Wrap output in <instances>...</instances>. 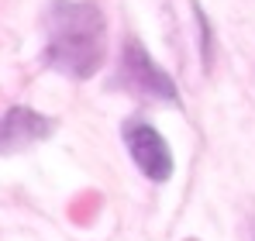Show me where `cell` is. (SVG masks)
Listing matches in <instances>:
<instances>
[{
	"label": "cell",
	"mask_w": 255,
	"mask_h": 241,
	"mask_svg": "<svg viewBox=\"0 0 255 241\" xmlns=\"http://www.w3.org/2000/svg\"><path fill=\"white\" fill-rule=\"evenodd\" d=\"M111 86L125 90L128 97L148 100V104H179V90H176L172 76L148 55V48L134 35L125 38L121 62H118V73H114Z\"/></svg>",
	"instance_id": "7a4b0ae2"
},
{
	"label": "cell",
	"mask_w": 255,
	"mask_h": 241,
	"mask_svg": "<svg viewBox=\"0 0 255 241\" xmlns=\"http://www.w3.org/2000/svg\"><path fill=\"white\" fill-rule=\"evenodd\" d=\"M107 59V17L93 0H52L45 10V66L90 80Z\"/></svg>",
	"instance_id": "6da1fadb"
},
{
	"label": "cell",
	"mask_w": 255,
	"mask_h": 241,
	"mask_svg": "<svg viewBox=\"0 0 255 241\" xmlns=\"http://www.w3.org/2000/svg\"><path fill=\"white\" fill-rule=\"evenodd\" d=\"M52 131H55L52 118H45L31 107H10L7 114H0V155L24 152V148L45 141Z\"/></svg>",
	"instance_id": "277c9868"
},
{
	"label": "cell",
	"mask_w": 255,
	"mask_h": 241,
	"mask_svg": "<svg viewBox=\"0 0 255 241\" xmlns=\"http://www.w3.org/2000/svg\"><path fill=\"white\" fill-rule=\"evenodd\" d=\"M121 138H125L128 145V155L131 162L141 169V176L145 179H152V183H166L172 176V152H169V141L148 124V120L141 118H128L121 124Z\"/></svg>",
	"instance_id": "3957f363"
},
{
	"label": "cell",
	"mask_w": 255,
	"mask_h": 241,
	"mask_svg": "<svg viewBox=\"0 0 255 241\" xmlns=\"http://www.w3.org/2000/svg\"><path fill=\"white\" fill-rule=\"evenodd\" d=\"M252 241H255V235H252Z\"/></svg>",
	"instance_id": "5b68a950"
}]
</instances>
